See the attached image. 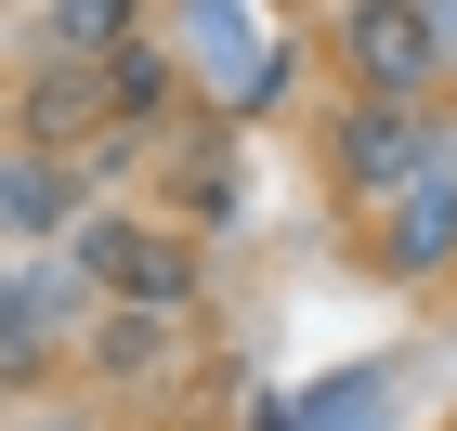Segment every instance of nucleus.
I'll list each match as a JSON object with an SVG mask.
<instances>
[{"instance_id":"obj_1","label":"nucleus","mask_w":457,"mask_h":431,"mask_svg":"<svg viewBox=\"0 0 457 431\" xmlns=\"http://www.w3.org/2000/svg\"><path fill=\"white\" fill-rule=\"evenodd\" d=\"M353 92H379V105H431V79L457 66V0H340V27H327Z\"/></svg>"},{"instance_id":"obj_2","label":"nucleus","mask_w":457,"mask_h":431,"mask_svg":"<svg viewBox=\"0 0 457 431\" xmlns=\"http://www.w3.org/2000/svg\"><path fill=\"white\" fill-rule=\"evenodd\" d=\"M445 144H457L445 105H379V92H353L340 131H327V170H340L353 210H405V196L431 183V157H445Z\"/></svg>"},{"instance_id":"obj_3","label":"nucleus","mask_w":457,"mask_h":431,"mask_svg":"<svg viewBox=\"0 0 457 431\" xmlns=\"http://www.w3.org/2000/svg\"><path fill=\"white\" fill-rule=\"evenodd\" d=\"M79 261H92L118 301H157V314H183V287H196V261H183L170 236H144V222H92V236H79Z\"/></svg>"},{"instance_id":"obj_4","label":"nucleus","mask_w":457,"mask_h":431,"mask_svg":"<svg viewBox=\"0 0 457 431\" xmlns=\"http://www.w3.org/2000/svg\"><path fill=\"white\" fill-rule=\"evenodd\" d=\"M39 39L66 66H118L131 53V0H39Z\"/></svg>"},{"instance_id":"obj_5","label":"nucleus","mask_w":457,"mask_h":431,"mask_svg":"<svg viewBox=\"0 0 457 431\" xmlns=\"http://www.w3.org/2000/svg\"><path fill=\"white\" fill-rule=\"evenodd\" d=\"M53 222H66V170L39 144H13L0 157V236H53Z\"/></svg>"},{"instance_id":"obj_6","label":"nucleus","mask_w":457,"mask_h":431,"mask_svg":"<svg viewBox=\"0 0 457 431\" xmlns=\"http://www.w3.org/2000/svg\"><path fill=\"white\" fill-rule=\"evenodd\" d=\"M39 431H79V419H39Z\"/></svg>"}]
</instances>
